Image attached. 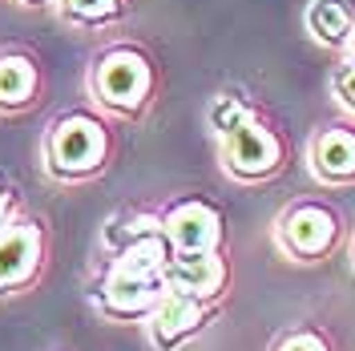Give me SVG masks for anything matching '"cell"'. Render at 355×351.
<instances>
[{"instance_id":"cell-1","label":"cell","mask_w":355,"mask_h":351,"mask_svg":"<svg viewBox=\"0 0 355 351\" xmlns=\"http://www.w3.org/2000/svg\"><path fill=\"white\" fill-rule=\"evenodd\" d=\"M174 259L166 230H162V210L157 206H121L113 210L101 239L93 250V263L85 275V303L97 319L133 327L157 311L166 299V266Z\"/></svg>"},{"instance_id":"cell-2","label":"cell","mask_w":355,"mask_h":351,"mask_svg":"<svg viewBox=\"0 0 355 351\" xmlns=\"http://www.w3.org/2000/svg\"><path fill=\"white\" fill-rule=\"evenodd\" d=\"M210 133L222 174L239 186H270L287 174L291 142L270 113L239 93H218L210 101Z\"/></svg>"},{"instance_id":"cell-3","label":"cell","mask_w":355,"mask_h":351,"mask_svg":"<svg viewBox=\"0 0 355 351\" xmlns=\"http://www.w3.org/2000/svg\"><path fill=\"white\" fill-rule=\"evenodd\" d=\"M162 93V65L137 37H110L85 65V101L113 126L146 121Z\"/></svg>"},{"instance_id":"cell-4","label":"cell","mask_w":355,"mask_h":351,"mask_svg":"<svg viewBox=\"0 0 355 351\" xmlns=\"http://www.w3.org/2000/svg\"><path fill=\"white\" fill-rule=\"evenodd\" d=\"M117 126L93 105H69L41 133V174L53 186H89L117 162Z\"/></svg>"},{"instance_id":"cell-5","label":"cell","mask_w":355,"mask_h":351,"mask_svg":"<svg viewBox=\"0 0 355 351\" xmlns=\"http://www.w3.org/2000/svg\"><path fill=\"white\" fill-rule=\"evenodd\" d=\"M352 222L343 206L327 194H303L291 198L287 206L270 222V242L275 250L295 266H323L347 246Z\"/></svg>"},{"instance_id":"cell-6","label":"cell","mask_w":355,"mask_h":351,"mask_svg":"<svg viewBox=\"0 0 355 351\" xmlns=\"http://www.w3.org/2000/svg\"><path fill=\"white\" fill-rule=\"evenodd\" d=\"M53 263V230L24 206L0 226V303L24 299L44 283Z\"/></svg>"},{"instance_id":"cell-7","label":"cell","mask_w":355,"mask_h":351,"mask_svg":"<svg viewBox=\"0 0 355 351\" xmlns=\"http://www.w3.org/2000/svg\"><path fill=\"white\" fill-rule=\"evenodd\" d=\"M162 230L174 255H214L226 250V214L206 194H178L157 206Z\"/></svg>"},{"instance_id":"cell-8","label":"cell","mask_w":355,"mask_h":351,"mask_svg":"<svg viewBox=\"0 0 355 351\" xmlns=\"http://www.w3.org/2000/svg\"><path fill=\"white\" fill-rule=\"evenodd\" d=\"M226 303L214 299H198L186 291H166V299L157 303V311L146 319V339L154 351H182L190 343H198L206 331L218 323V315Z\"/></svg>"},{"instance_id":"cell-9","label":"cell","mask_w":355,"mask_h":351,"mask_svg":"<svg viewBox=\"0 0 355 351\" xmlns=\"http://www.w3.org/2000/svg\"><path fill=\"white\" fill-rule=\"evenodd\" d=\"M307 174L319 190H352L355 186V121L335 117L307 137Z\"/></svg>"},{"instance_id":"cell-10","label":"cell","mask_w":355,"mask_h":351,"mask_svg":"<svg viewBox=\"0 0 355 351\" xmlns=\"http://www.w3.org/2000/svg\"><path fill=\"white\" fill-rule=\"evenodd\" d=\"M44 61L28 44H0V117H24L44 101Z\"/></svg>"},{"instance_id":"cell-11","label":"cell","mask_w":355,"mask_h":351,"mask_svg":"<svg viewBox=\"0 0 355 351\" xmlns=\"http://www.w3.org/2000/svg\"><path fill=\"white\" fill-rule=\"evenodd\" d=\"M230 279H234V275H230L226 250H214V255H174L170 266H166L170 291H186V295L214 299V303H226Z\"/></svg>"},{"instance_id":"cell-12","label":"cell","mask_w":355,"mask_h":351,"mask_svg":"<svg viewBox=\"0 0 355 351\" xmlns=\"http://www.w3.org/2000/svg\"><path fill=\"white\" fill-rule=\"evenodd\" d=\"M133 0H53V17L73 33H117L130 21Z\"/></svg>"},{"instance_id":"cell-13","label":"cell","mask_w":355,"mask_h":351,"mask_svg":"<svg viewBox=\"0 0 355 351\" xmlns=\"http://www.w3.org/2000/svg\"><path fill=\"white\" fill-rule=\"evenodd\" d=\"M303 28L323 53H343V44L355 28V0H307Z\"/></svg>"},{"instance_id":"cell-14","label":"cell","mask_w":355,"mask_h":351,"mask_svg":"<svg viewBox=\"0 0 355 351\" xmlns=\"http://www.w3.org/2000/svg\"><path fill=\"white\" fill-rule=\"evenodd\" d=\"M266 351H335V339L327 335V327L303 319V323H291V327L275 331Z\"/></svg>"},{"instance_id":"cell-15","label":"cell","mask_w":355,"mask_h":351,"mask_svg":"<svg viewBox=\"0 0 355 351\" xmlns=\"http://www.w3.org/2000/svg\"><path fill=\"white\" fill-rule=\"evenodd\" d=\"M327 93H331L339 117L355 121V61L339 57V65H335L331 77H327Z\"/></svg>"},{"instance_id":"cell-16","label":"cell","mask_w":355,"mask_h":351,"mask_svg":"<svg viewBox=\"0 0 355 351\" xmlns=\"http://www.w3.org/2000/svg\"><path fill=\"white\" fill-rule=\"evenodd\" d=\"M24 210V198H21V186L12 182L8 174H0V226L12 219V214H21Z\"/></svg>"},{"instance_id":"cell-17","label":"cell","mask_w":355,"mask_h":351,"mask_svg":"<svg viewBox=\"0 0 355 351\" xmlns=\"http://www.w3.org/2000/svg\"><path fill=\"white\" fill-rule=\"evenodd\" d=\"M8 4H17L24 12H49L53 8V0H8Z\"/></svg>"},{"instance_id":"cell-18","label":"cell","mask_w":355,"mask_h":351,"mask_svg":"<svg viewBox=\"0 0 355 351\" xmlns=\"http://www.w3.org/2000/svg\"><path fill=\"white\" fill-rule=\"evenodd\" d=\"M339 57H347V61H355V28H352V37H347V44H343V53Z\"/></svg>"},{"instance_id":"cell-19","label":"cell","mask_w":355,"mask_h":351,"mask_svg":"<svg viewBox=\"0 0 355 351\" xmlns=\"http://www.w3.org/2000/svg\"><path fill=\"white\" fill-rule=\"evenodd\" d=\"M347 263H352V271H355V230L347 234Z\"/></svg>"},{"instance_id":"cell-20","label":"cell","mask_w":355,"mask_h":351,"mask_svg":"<svg viewBox=\"0 0 355 351\" xmlns=\"http://www.w3.org/2000/svg\"><path fill=\"white\" fill-rule=\"evenodd\" d=\"M57 351H65V348H57Z\"/></svg>"}]
</instances>
